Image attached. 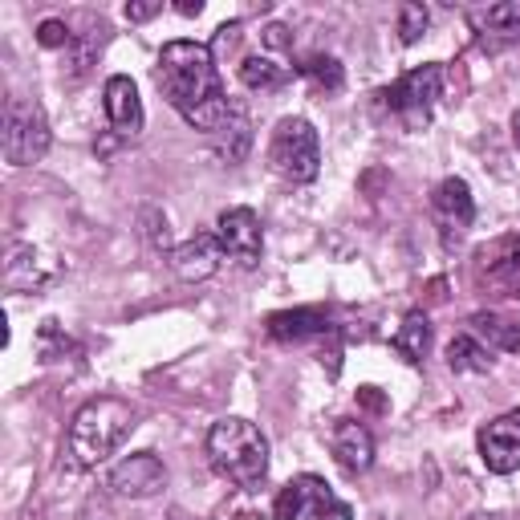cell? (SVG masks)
<instances>
[{
	"instance_id": "cell-1",
	"label": "cell",
	"mask_w": 520,
	"mask_h": 520,
	"mask_svg": "<svg viewBox=\"0 0 520 520\" xmlns=\"http://www.w3.org/2000/svg\"><path fill=\"white\" fill-rule=\"evenodd\" d=\"M155 82L163 90V98L195 126V130H216L224 126L228 118V94L220 86V74H216V57L208 45L200 41H167L163 53H159V65H155Z\"/></svg>"
},
{
	"instance_id": "cell-2",
	"label": "cell",
	"mask_w": 520,
	"mask_h": 520,
	"mask_svg": "<svg viewBox=\"0 0 520 520\" xmlns=\"http://www.w3.org/2000/svg\"><path fill=\"white\" fill-rule=\"evenodd\" d=\"M135 423H139V415L130 403H122L114 395H98L70 423V455L82 468H98L122 447V439L135 431Z\"/></svg>"
},
{
	"instance_id": "cell-3",
	"label": "cell",
	"mask_w": 520,
	"mask_h": 520,
	"mask_svg": "<svg viewBox=\"0 0 520 520\" xmlns=\"http://www.w3.org/2000/svg\"><path fill=\"white\" fill-rule=\"evenodd\" d=\"M208 460L236 488H260L269 476V439L248 419H220L208 431Z\"/></svg>"
},
{
	"instance_id": "cell-4",
	"label": "cell",
	"mask_w": 520,
	"mask_h": 520,
	"mask_svg": "<svg viewBox=\"0 0 520 520\" xmlns=\"http://www.w3.org/2000/svg\"><path fill=\"white\" fill-rule=\"evenodd\" d=\"M269 163L289 183H309L321 171V143L305 118H281L269 143Z\"/></svg>"
},
{
	"instance_id": "cell-5",
	"label": "cell",
	"mask_w": 520,
	"mask_h": 520,
	"mask_svg": "<svg viewBox=\"0 0 520 520\" xmlns=\"http://www.w3.org/2000/svg\"><path fill=\"white\" fill-rule=\"evenodd\" d=\"M0 147L13 167H29L49 151V118L37 102L9 98L5 102V130H0Z\"/></svg>"
},
{
	"instance_id": "cell-6",
	"label": "cell",
	"mask_w": 520,
	"mask_h": 520,
	"mask_svg": "<svg viewBox=\"0 0 520 520\" xmlns=\"http://www.w3.org/2000/svg\"><path fill=\"white\" fill-rule=\"evenodd\" d=\"M354 520V508L346 500H338L321 476H297L281 488V496L273 500V520Z\"/></svg>"
},
{
	"instance_id": "cell-7",
	"label": "cell",
	"mask_w": 520,
	"mask_h": 520,
	"mask_svg": "<svg viewBox=\"0 0 520 520\" xmlns=\"http://www.w3.org/2000/svg\"><path fill=\"white\" fill-rule=\"evenodd\" d=\"M439 98H443V65H419V70L403 74L390 90H382V102L395 114H403L411 126L427 122Z\"/></svg>"
},
{
	"instance_id": "cell-8",
	"label": "cell",
	"mask_w": 520,
	"mask_h": 520,
	"mask_svg": "<svg viewBox=\"0 0 520 520\" xmlns=\"http://www.w3.org/2000/svg\"><path fill=\"white\" fill-rule=\"evenodd\" d=\"M480 460L488 472L508 476L520 468V411H508L480 427Z\"/></svg>"
},
{
	"instance_id": "cell-9",
	"label": "cell",
	"mask_w": 520,
	"mask_h": 520,
	"mask_svg": "<svg viewBox=\"0 0 520 520\" xmlns=\"http://www.w3.org/2000/svg\"><path fill=\"white\" fill-rule=\"evenodd\" d=\"M110 488L126 500H151L167 488V468L159 455L139 451V455H126V460L110 472Z\"/></svg>"
},
{
	"instance_id": "cell-10",
	"label": "cell",
	"mask_w": 520,
	"mask_h": 520,
	"mask_svg": "<svg viewBox=\"0 0 520 520\" xmlns=\"http://www.w3.org/2000/svg\"><path fill=\"white\" fill-rule=\"evenodd\" d=\"M216 228H220L216 236H220L224 252H228L232 260H240L244 269H252L256 260H260V252H265V232H260L256 212H252V208H228Z\"/></svg>"
},
{
	"instance_id": "cell-11",
	"label": "cell",
	"mask_w": 520,
	"mask_h": 520,
	"mask_svg": "<svg viewBox=\"0 0 520 520\" xmlns=\"http://www.w3.org/2000/svg\"><path fill=\"white\" fill-rule=\"evenodd\" d=\"M224 260V244L212 232H195L191 240H183L179 248H171V269L183 281H208Z\"/></svg>"
},
{
	"instance_id": "cell-12",
	"label": "cell",
	"mask_w": 520,
	"mask_h": 520,
	"mask_svg": "<svg viewBox=\"0 0 520 520\" xmlns=\"http://www.w3.org/2000/svg\"><path fill=\"white\" fill-rule=\"evenodd\" d=\"M330 447H334V460H338L350 476L370 472V464H374V435H370L362 423L338 419V427H334V435H330Z\"/></svg>"
},
{
	"instance_id": "cell-13",
	"label": "cell",
	"mask_w": 520,
	"mask_h": 520,
	"mask_svg": "<svg viewBox=\"0 0 520 520\" xmlns=\"http://www.w3.org/2000/svg\"><path fill=\"white\" fill-rule=\"evenodd\" d=\"M102 102H106V118L114 122L118 135H139L143 130V102H139V90L126 74H114L102 90Z\"/></svg>"
},
{
	"instance_id": "cell-14",
	"label": "cell",
	"mask_w": 520,
	"mask_h": 520,
	"mask_svg": "<svg viewBox=\"0 0 520 520\" xmlns=\"http://www.w3.org/2000/svg\"><path fill=\"white\" fill-rule=\"evenodd\" d=\"M49 265L41 260V252L33 244H21V240H9L5 248V285L17 289V293H33L49 281Z\"/></svg>"
},
{
	"instance_id": "cell-15",
	"label": "cell",
	"mask_w": 520,
	"mask_h": 520,
	"mask_svg": "<svg viewBox=\"0 0 520 520\" xmlns=\"http://www.w3.org/2000/svg\"><path fill=\"white\" fill-rule=\"evenodd\" d=\"M334 325L321 309H285V313H273L269 317V334L277 342H301V338H313V334H330Z\"/></svg>"
},
{
	"instance_id": "cell-16",
	"label": "cell",
	"mask_w": 520,
	"mask_h": 520,
	"mask_svg": "<svg viewBox=\"0 0 520 520\" xmlns=\"http://www.w3.org/2000/svg\"><path fill=\"white\" fill-rule=\"evenodd\" d=\"M216 139H220V159H224V163H240V159L248 155V147H252V118H248L244 102H232V106H228V118H224V126L216 130Z\"/></svg>"
},
{
	"instance_id": "cell-17",
	"label": "cell",
	"mask_w": 520,
	"mask_h": 520,
	"mask_svg": "<svg viewBox=\"0 0 520 520\" xmlns=\"http://www.w3.org/2000/svg\"><path fill=\"white\" fill-rule=\"evenodd\" d=\"M435 212L451 224V228H464V224H472V216H476V200H472V191H468V183L464 179H443L439 183V191H435Z\"/></svg>"
},
{
	"instance_id": "cell-18",
	"label": "cell",
	"mask_w": 520,
	"mask_h": 520,
	"mask_svg": "<svg viewBox=\"0 0 520 520\" xmlns=\"http://www.w3.org/2000/svg\"><path fill=\"white\" fill-rule=\"evenodd\" d=\"M240 82L248 90L273 94V90H281L289 82V70H285V65H277V61H269V57H244L240 61Z\"/></svg>"
},
{
	"instance_id": "cell-19",
	"label": "cell",
	"mask_w": 520,
	"mask_h": 520,
	"mask_svg": "<svg viewBox=\"0 0 520 520\" xmlns=\"http://www.w3.org/2000/svg\"><path fill=\"white\" fill-rule=\"evenodd\" d=\"M395 350L407 358V362H423L427 350H431V321L423 313H407L399 334H395Z\"/></svg>"
},
{
	"instance_id": "cell-20",
	"label": "cell",
	"mask_w": 520,
	"mask_h": 520,
	"mask_svg": "<svg viewBox=\"0 0 520 520\" xmlns=\"http://www.w3.org/2000/svg\"><path fill=\"white\" fill-rule=\"evenodd\" d=\"M297 74H301L313 90H325V94H338V90H342V82H346V74H342L338 57H325V53L305 57V61L297 65Z\"/></svg>"
},
{
	"instance_id": "cell-21",
	"label": "cell",
	"mask_w": 520,
	"mask_h": 520,
	"mask_svg": "<svg viewBox=\"0 0 520 520\" xmlns=\"http://www.w3.org/2000/svg\"><path fill=\"white\" fill-rule=\"evenodd\" d=\"M476 29H480V33H492V37L516 41V37H520V0H504V5L480 9V13H476Z\"/></svg>"
},
{
	"instance_id": "cell-22",
	"label": "cell",
	"mask_w": 520,
	"mask_h": 520,
	"mask_svg": "<svg viewBox=\"0 0 520 520\" xmlns=\"http://www.w3.org/2000/svg\"><path fill=\"white\" fill-rule=\"evenodd\" d=\"M472 325H476V334H480L488 346L508 350V354H520V325H512V321H504V317H496V313H476Z\"/></svg>"
},
{
	"instance_id": "cell-23",
	"label": "cell",
	"mask_w": 520,
	"mask_h": 520,
	"mask_svg": "<svg viewBox=\"0 0 520 520\" xmlns=\"http://www.w3.org/2000/svg\"><path fill=\"white\" fill-rule=\"evenodd\" d=\"M447 366H451V370H472V374H488L492 358H488V350H484V346H480L476 338L460 334V338H451V346H447Z\"/></svg>"
},
{
	"instance_id": "cell-24",
	"label": "cell",
	"mask_w": 520,
	"mask_h": 520,
	"mask_svg": "<svg viewBox=\"0 0 520 520\" xmlns=\"http://www.w3.org/2000/svg\"><path fill=\"white\" fill-rule=\"evenodd\" d=\"M431 25V13L423 5H415V0H407V5H399V41L403 45H415Z\"/></svg>"
},
{
	"instance_id": "cell-25",
	"label": "cell",
	"mask_w": 520,
	"mask_h": 520,
	"mask_svg": "<svg viewBox=\"0 0 520 520\" xmlns=\"http://www.w3.org/2000/svg\"><path fill=\"white\" fill-rule=\"evenodd\" d=\"M492 281H496L508 297H520V252L508 256V260H500V265L492 269Z\"/></svg>"
},
{
	"instance_id": "cell-26",
	"label": "cell",
	"mask_w": 520,
	"mask_h": 520,
	"mask_svg": "<svg viewBox=\"0 0 520 520\" xmlns=\"http://www.w3.org/2000/svg\"><path fill=\"white\" fill-rule=\"evenodd\" d=\"M37 41H41L45 49H70V45H74V33H70V25H65V21H41Z\"/></svg>"
},
{
	"instance_id": "cell-27",
	"label": "cell",
	"mask_w": 520,
	"mask_h": 520,
	"mask_svg": "<svg viewBox=\"0 0 520 520\" xmlns=\"http://www.w3.org/2000/svg\"><path fill=\"white\" fill-rule=\"evenodd\" d=\"M163 13V0H130L126 5V21H151Z\"/></svg>"
},
{
	"instance_id": "cell-28",
	"label": "cell",
	"mask_w": 520,
	"mask_h": 520,
	"mask_svg": "<svg viewBox=\"0 0 520 520\" xmlns=\"http://www.w3.org/2000/svg\"><path fill=\"white\" fill-rule=\"evenodd\" d=\"M358 407H366V411L382 415V411H386V399L378 395V386H358Z\"/></svg>"
},
{
	"instance_id": "cell-29",
	"label": "cell",
	"mask_w": 520,
	"mask_h": 520,
	"mask_svg": "<svg viewBox=\"0 0 520 520\" xmlns=\"http://www.w3.org/2000/svg\"><path fill=\"white\" fill-rule=\"evenodd\" d=\"M175 13H179V17H200V13H204V0H179Z\"/></svg>"
},
{
	"instance_id": "cell-30",
	"label": "cell",
	"mask_w": 520,
	"mask_h": 520,
	"mask_svg": "<svg viewBox=\"0 0 520 520\" xmlns=\"http://www.w3.org/2000/svg\"><path fill=\"white\" fill-rule=\"evenodd\" d=\"M468 520H520V512H476Z\"/></svg>"
},
{
	"instance_id": "cell-31",
	"label": "cell",
	"mask_w": 520,
	"mask_h": 520,
	"mask_svg": "<svg viewBox=\"0 0 520 520\" xmlns=\"http://www.w3.org/2000/svg\"><path fill=\"white\" fill-rule=\"evenodd\" d=\"M167 520H200V516H187L183 508H171V512H167Z\"/></svg>"
},
{
	"instance_id": "cell-32",
	"label": "cell",
	"mask_w": 520,
	"mask_h": 520,
	"mask_svg": "<svg viewBox=\"0 0 520 520\" xmlns=\"http://www.w3.org/2000/svg\"><path fill=\"white\" fill-rule=\"evenodd\" d=\"M516 147H520V114H516Z\"/></svg>"
}]
</instances>
